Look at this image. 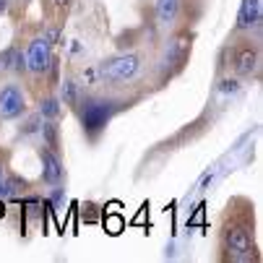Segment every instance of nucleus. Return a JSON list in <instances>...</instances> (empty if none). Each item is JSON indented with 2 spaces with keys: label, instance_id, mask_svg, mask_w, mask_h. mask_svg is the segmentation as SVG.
<instances>
[{
  "label": "nucleus",
  "instance_id": "obj_13",
  "mask_svg": "<svg viewBox=\"0 0 263 263\" xmlns=\"http://www.w3.org/2000/svg\"><path fill=\"white\" fill-rule=\"evenodd\" d=\"M40 133H42V141H45L47 148L60 152V125H58V120H42Z\"/></svg>",
  "mask_w": 263,
  "mask_h": 263
},
{
  "label": "nucleus",
  "instance_id": "obj_16",
  "mask_svg": "<svg viewBox=\"0 0 263 263\" xmlns=\"http://www.w3.org/2000/svg\"><path fill=\"white\" fill-rule=\"evenodd\" d=\"M104 230H107L109 235H120V232L125 230V219L118 216V214H109V216L104 219Z\"/></svg>",
  "mask_w": 263,
  "mask_h": 263
},
{
  "label": "nucleus",
  "instance_id": "obj_23",
  "mask_svg": "<svg viewBox=\"0 0 263 263\" xmlns=\"http://www.w3.org/2000/svg\"><path fill=\"white\" fill-rule=\"evenodd\" d=\"M0 70H3V52H0Z\"/></svg>",
  "mask_w": 263,
  "mask_h": 263
},
{
  "label": "nucleus",
  "instance_id": "obj_14",
  "mask_svg": "<svg viewBox=\"0 0 263 263\" xmlns=\"http://www.w3.org/2000/svg\"><path fill=\"white\" fill-rule=\"evenodd\" d=\"M42 115V120H58L60 112H63V104L58 97H42L40 99V109H36Z\"/></svg>",
  "mask_w": 263,
  "mask_h": 263
},
{
  "label": "nucleus",
  "instance_id": "obj_1",
  "mask_svg": "<svg viewBox=\"0 0 263 263\" xmlns=\"http://www.w3.org/2000/svg\"><path fill=\"white\" fill-rule=\"evenodd\" d=\"M240 206L242 209H237V198H232L227 203L219 245L224 250L221 260H237V263L245 260L248 263V260H258L255 232H253V203L240 198Z\"/></svg>",
  "mask_w": 263,
  "mask_h": 263
},
{
  "label": "nucleus",
  "instance_id": "obj_10",
  "mask_svg": "<svg viewBox=\"0 0 263 263\" xmlns=\"http://www.w3.org/2000/svg\"><path fill=\"white\" fill-rule=\"evenodd\" d=\"M177 13H180V0H157L154 16L159 26H172L177 21Z\"/></svg>",
  "mask_w": 263,
  "mask_h": 263
},
{
  "label": "nucleus",
  "instance_id": "obj_15",
  "mask_svg": "<svg viewBox=\"0 0 263 263\" xmlns=\"http://www.w3.org/2000/svg\"><path fill=\"white\" fill-rule=\"evenodd\" d=\"M40 125H42V115L40 112H34V115H29L24 120V128H18V133L26 138V136H34V133H40Z\"/></svg>",
  "mask_w": 263,
  "mask_h": 263
},
{
  "label": "nucleus",
  "instance_id": "obj_22",
  "mask_svg": "<svg viewBox=\"0 0 263 263\" xmlns=\"http://www.w3.org/2000/svg\"><path fill=\"white\" fill-rule=\"evenodd\" d=\"M6 214V206H3V201H0V216H3Z\"/></svg>",
  "mask_w": 263,
  "mask_h": 263
},
{
  "label": "nucleus",
  "instance_id": "obj_3",
  "mask_svg": "<svg viewBox=\"0 0 263 263\" xmlns=\"http://www.w3.org/2000/svg\"><path fill=\"white\" fill-rule=\"evenodd\" d=\"M141 55L136 52H120L115 58H107L97 65V73L102 81H128L141 70Z\"/></svg>",
  "mask_w": 263,
  "mask_h": 263
},
{
  "label": "nucleus",
  "instance_id": "obj_5",
  "mask_svg": "<svg viewBox=\"0 0 263 263\" xmlns=\"http://www.w3.org/2000/svg\"><path fill=\"white\" fill-rule=\"evenodd\" d=\"M26 112V94L18 84H6L0 89V120H16Z\"/></svg>",
  "mask_w": 263,
  "mask_h": 263
},
{
  "label": "nucleus",
  "instance_id": "obj_20",
  "mask_svg": "<svg viewBox=\"0 0 263 263\" xmlns=\"http://www.w3.org/2000/svg\"><path fill=\"white\" fill-rule=\"evenodd\" d=\"M52 3H55V8H58V11H65V8L70 6V0H52Z\"/></svg>",
  "mask_w": 263,
  "mask_h": 263
},
{
  "label": "nucleus",
  "instance_id": "obj_19",
  "mask_svg": "<svg viewBox=\"0 0 263 263\" xmlns=\"http://www.w3.org/2000/svg\"><path fill=\"white\" fill-rule=\"evenodd\" d=\"M6 175H8V157H6V154H0V185H3Z\"/></svg>",
  "mask_w": 263,
  "mask_h": 263
},
{
  "label": "nucleus",
  "instance_id": "obj_6",
  "mask_svg": "<svg viewBox=\"0 0 263 263\" xmlns=\"http://www.w3.org/2000/svg\"><path fill=\"white\" fill-rule=\"evenodd\" d=\"M260 21H263V3H260V0H242L240 11H237L235 34H250V31H255V36H258L260 34Z\"/></svg>",
  "mask_w": 263,
  "mask_h": 263
},
{
  "label": "nucleus",
  "instance_id": "obj_4",
  "mask_svg": "<svg viewBox=\"0 0 263 263\" xmlns=\"http://www.w3.org/2000/svg\"><path fill=\"white\" fill-rule=\"evenodd\" d=\"M260 68V50L255 42L245 40L242 45L232 47V73L237 79H250Z\"/></svg>",
  "mask_w": 263,
  "mask_h": 263
},
{
  "label": "nucleus",
  "instance_id": "obj_21",
  "mask_svg": "<svg viewBox=\"0 0 263 263\" xmlns=\"http://www.w3.org/2000/svg\"><path fill=\"white\" fill-rule=\"evenodd\" d=\"M8 8H11V0H0V16H6Z\"/></svg>",
  "mask_w": 263,
  "mask_h": 263
},
{
  "label": "nucleus",
  "instance_id": "obj_2",
  "mask_svg": "<svg viewBox=\"0 0 263 263\" xmlns=\"http://www.w3.org/2000/svg\"><path fill=\"white\" fill-rule=\"evenodd\" d=\"M79 120H81V128H84V133H86V138L94 143L102 133H104V128L109 125V120L115 118V112L123 107L118 99H112V97H97V94H89V97H84L81 94V99H79Z\"/></svg>",
  "mask_w": 263,
  "mask_h": 263
},
{
  "label": "nucleus",
  "instance_id": "obj_8",
  "mask_svg": "<svg viewBox=\"0 0 263 263\" xmlns=\"http://www.w3.org/2000/svg\"><path fill=\"white\" fill-rule=\"evenodd\" d=\"M193 40V34L191 31H177L172 40H170V45H167V50H164V63L167 65H175L177 70L185 65V60H187V55H191V42Z\"/></svg>",
  "mask_w": 263,
  "mask_h": 263
},
{
  "label": "nucleus",
  "instance_id": "obj_7",
  "mask_svg": "<svg viewBox=\"0 0 263 263\" xmlns=\"http://www.w3.org/2000/svg\"><path fill=\"white\" fill-rule=\"evenodd\" d=\"M50 58H52V47L42 40V34L34 36L29 42V50H26V73H31V76H45Z\"/></svg>",
  "mask_w": 263,
  "mask_h": 263
},
{
  "label": "nucleus",
  "instance_id": "obj_12",
  "mask_svg": "<svg viewBox=\"0 0 263 263\" xmlns=\"http://www.w3.org/2000/svg\"><path fill=\"white\" fill-rule=\"evenodd\" d=\"M58 99H60V104L76 109V104H79V99H81V86L73 81V79L60 81V97H58Z\"/></svg>",
  "mask_w": 263,
  "mask_h": 263
},
{
  "label": "nucleus",
  "instance_id": "obj_9",
  "mask_svg": "<svg viewBox=\"0 0 263 263\" xmlns=\"http://www.w3.org/2000/svg\"><path fill=\"white\" fill-rule=\"evenodd\" d=\"M40 159H42V182L45 185H60L63 182V162L58 152L42 146L40 148Z\"/></svg>",
  "mask_w": 263,
  "mask_h": 263
},
{
  "label": "nucleus",
  "instance_id": "obj_18",
  "mask_svg": "<svg viewBox=\"0 0 263 263\" xmlns=\"http://www.w3.org/2000/svg\"><path fill=\"white\" fill-rule=\"evenodd\" d=\"M63 36V26H47L45 31H42V40L52 47V45H58V40Z\"/></svg>",
  "mask_w": 263,
  "mask_h": 263
},
{
  "label": "nucleus",
  "instance_id": "obj_17",
  "mask_svg": "<svg viewBox=\"0 0 263 263\" xmlns=\"http://www.w3.org/2000/svg\"><path fill=\"white\" fill-rule=\"evenodd\" d=\"M219 91L221 94H237L240 91V81H237V76H224L221 81H219Z\"/></svg>",
  "mask_w": 263,
  "mask_h": 263
},
{
  "label": "nucleus",
  "instance_id": "obj_11",
  "mask_svg": "<svg viewBox=\"0 0 263 263\" xmlns=\"http://www.w3.org/2000/svg\"><path fill=\"white\" fill-rule=\"evenodd\" d=\"M29 191V180L18 175H6L3 185H0V198H21Z\"/></svg>",
  "mask_w": 263,
  "mask_h": 263
}]
</instances>
